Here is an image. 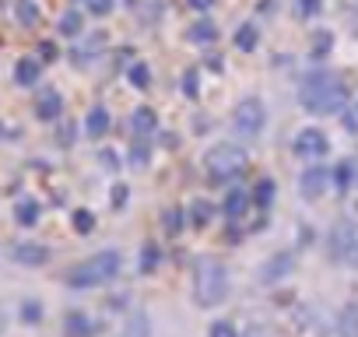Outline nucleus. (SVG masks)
Returning <instances> with one entry per match:
<instances>
[{
	"label": "nucleus",
	"instance_id": "f257e3e1",
	"mask_svg": "<svg viewBox=\"0 0 358 337\" xmlns=\"http://www.w3.org/2000/svg\"><path fill=\"white\" fill-rule=\"evenodd\" d=\"M299 102L309 109V113H320V116H334L348 106V88L337 74L330 71H309L299 85Z\"/></svg>",
	"mask_w": 358,
	"mask_h": 337
},
{
	"label": "nucleus",
	"instance_id": "f03ea898",
	"mask_svg": "<svg viewBox=\"0 0 358 337\" xmlns=\"http://www.w3.org/2000/svg\"><path fill=\"white\" fill-rule=\"evenodd\" d=\"M225 295H229V271H225V264L215 260V257H201L194 264V299H197V306L211 309Z\"/></svg>",
	"mask_w": 358,
	"mask_h": 337
},
{
	"label": "nucleus",
	"instance_id": "7ed1b4c3",
	"mask_svg": "<svg viewBox=\"0 0 358 337\" xmlns=\"http://www.w3.org/2000/svg\"><path fill=\"white\" fill-rule=\"evenodd\" d=\"M120 267H123V257H120L116 250H102V253L81 260L78 267H71V271H67V285H71V288H95V285L113 281V278L120 274Z\"/></svg>",
	"mask_w": 358,
	"mask_h": 337
},
{
	"label": "nucleus",
	"instance_id": "20e7f679",
	"mask_svg": "<svg viewBox=\"0 0 358 337\" xmlns=\"http://www.w3.org/2000/svg\"><path fill=\"white\" fill-rule=\"evenodd\" d=\"M246 151L239 144H215L208 155H204V168H208V176L215 183H229L236 176L246 173Z\"/></svg>",
	"mask_w": 358,
	"mask_h": 337
},
{
	"label": "nucleus",
	"instance_id": "39448f33",
	"mask_svg": "<svg viewBox=\"0 0 358 337\" xmlns=\"http://www.w3.org/2000/svg\"><path fill=\"white\" fill-rule=\"evenodd\" d=\"M264 123H267V109L260 99H243L232 113V127L239 137H257L264 130Z\"/></svg>",
	"mask_w": 358,
	"mask_h": 337
},
{
	"label": "nucleus",
	"instance_id": "423d86ee",
	"mask_svg": "<svg viewBox=\"0 0 358 337\" xmlns=\"http://www.w3.org/2000/svg\"><path fill=\"white\" fill-rule=\"evenodd\" d=\"M330 168H323V165H313V168H306V173L299 176V194L306 197V201H320L323 194H327V187H330Z\"/></svg>",
	"mask_w": 358,
	"mask_h": 337
},
{
	"label": "nucleus",
	"instance_id": "0eeeda50",
	"mask_svg": "<svg viewBox=\"0 0 358 337\" xmlns=\"http://www.w3.org/2000/svg\"><path fill=\"white\" fill-rule=\"evenodd\" d=\"M295 151H299L302 158H320V155H327V151H330V141H327V134H323V130L306 127V130H299V134H295Z\"/></svg>",
	"mask_w": 358,
	"mask_h": 337
},
{
	"label": "nucleus",
	"instance_id": "6e6552de",
	"mask_svg": "<svg viewBox=\"0 0 358 337\" xmlns=\"http://www.w3.org/2000/svg\"><path fill=\"white\" fill-rule=\"evenodd\" d=\"M11 260H18L25 267H43L50 260V250L39 246V243H15L11 246Z\"/></svg>",
	"mask_w": 358,
	"mask_h": 337
},
{
	"label": "nucleus",
	"instance_id": "1a4fd4ad",
	"mask_svg": "<svg viewBox=\"0 0 358 337\" xmlns=\"http://www.w3.org/2000/svg\"><path fill=\"white\" fill-rule=\"evenodd\" d=\"M355 243H358L355 229H351V225H337V229L330 232V257L348 260V253H351V246H355Z\"/></svg>",
	"mask_w": 358,
	"mask_h": 337
},
{
	"label": "nucleus",
	"instance_id": "9d476101",
	"mask_svg": "<svg viewBox=\"0 0 358 337\" xmlns=\"http://www.w3.org/2000/svg\"><path fill=\"white\" fill-rule=\"evenodd\" d=\"M60 113H64V99H60V92L43 88L39 99H36V116H39V120H57Z\"/></svg>",
	"mask_w": 358,
	"mask_h": 337
},
{
	"label": "nucleus",
	"instance_id": "9b49d317",
	"mask_svg": "<svg viewBox=\"0 0 358 337\" xmlns=\"http://www.w3.org/2000/svg\"><path fill=\"white\" fill-rule=\"evenodd\" d=\"M39 74H43V67H39L36 57H22V60L15 64V81H18L22 88H36V85H39Z\"/></svg>",
	"mask_w": 358,
	"mask_h": 337
},
{
	"label": "nucleus",
	"instance_id": "f8f14e48",
	"mask_svg": "<svg viewBox=\"0 0 358 337\" xmlns=\"http://www.w3.org/2000/svg\"><path fill=\"white\" fill-rule=\"evenodd\" d=\"M64 334L67 337H95V323H92V316L74 309V313L64 316Z\"/></svg>",
	"mask_w": 358,
	"mask_h": 337
},
{
	"label": "nucleus",
	"instance_id": "ddd939ff",
	"mask_svg": "<svg viewBox=\"0 0 358 337\" xmlns=\"http://www.w3.org/2000/svg\"><path fill=\"white\" fill-rule=\"evenodd\" d=\"M292 267H295V257H292V253H281V257H274V260L264 264V274H260V278H264V285H274V281H281Z\"/></svg>",
	"mask_w": 358,
	"mask_h": 337
},
{
	"label": "nucleus",
	"instance_id": "4468645a",
	"mask_svg": "<svg viewBox=\"0 0 358 337\" xmlns=\"http://www.w3.org/2000/svg\"><path fill=\"white\" fill-rule=\"evenodd\" d=\"M109 127H113V116H109L102 106H95V109L88 113V120H85L88 137H106V134H109Z\"/></svg>",
	"mask_w": 358,
	"mask_h": 337
},
{
	"label": "nucleus",
	"instance_id": "2eb2a0df",
	"mask_svg": "<svg viewBox=\"0 0 358 337\" xmlns=\"http://www.w3.org/2000/svg\"><path fill=\"white\" fill-rule=\"evenodd\" d=\"M123 337H151V320L144 309H134L127 316V327H123Z\"/></svg>",
	"mask_w": 358,
	"mask_h": 337
},
{
	"label": "nucleus",
	"instance_id": "dca6fc26",
	"mask_svg": "<svg viewBox=\"0 0 358 337\" xmlns=\"http://www.w3.org/2000/svg\"><path fill=\"white\" fill-rule=\"evenodd\" d=\"M155 123H158V116H155V109H148V106L134 109V116H130V127H134V134H137V137L151 134V130H155Z\"/></svg>",
	"mask_w": 358,
	"mask_h": 337
},
{
	"label": "nucleus",
	"instance_id": "f3484780",
	"mask_svg": "<svg viewBox=\"0 0 358 337\" xmlns=\"http://www.w3.org/2000/svg\"><path fill=\"white\" fill-rule=\"evenodd\" d=\"M337 323H341V334L344 337H358V299L341 309V320Z\"/></svg>",
	"mask_w": 358,
	"mask_h": 337
},
{
	"label": "nucleus",
	"instance_id": "a211bd4d",
	"mask_svg": "<svg viewBox=\"0 0 358 337\" xmlns=\"http://www.w3.org/2000/svg\"><path fill=\"white\" fill-rule=\"evenodd\" d=\"M246 208H250V194H246V190H232V194L225 197V215H229V218H243Z\"/></svg>",
	"mask_w": 358,
	"mask_h": 337
},
{
	"label": "nucleus",
	"instance_id": "6ab92c4d",
	"mask_svg": "<svg viewBox=\"0 0 358 337\" xmlns=\"http://www.w3.org/2000/svg\"><path fill=\"white\" fill-rule=\"evenodd\" d=\"M15 215H18V225L32 229V225L39 222V204H36V201H22V204L15 208Z\"/></svg>",
	"mask_w": 358,
	"mask_h": 337
},
{
	"label": "nucleus",
	"instance_id": "aec40b11",
	"mask_svg": "<svg viewBox=\"0 0 358 337\" xmlns=\"http://www.w3.org/2000/svg\"><path fill=\"white\" fill-rule=\"evenodd\" d=\"M81 29H85V22H81V11H67L64 18H60V36H81Z\"/></svg>",
	"mask_w": 358,
	"mask_h": 337
},
{
	"label": "nucleus",
	"instance_id": "412c9836",
	"mask_svg": "<svg viewBox=\"0 0 358 337\" xmlns=\"http://www.w3.org/2000/svg\"><path fill=\"white\" fill-rule=\"evenodd\" d=\"M257 43H260V32H257L253 25H243V29L236 32V46H239L243 53H250V50H257Z\"/></svg>",
	"mask_w": 358,
	"mask_h": 337
},
{
	"label": "nucleus",
	"instance_id": "4be33fe9",
	"mask_svg": "<svg viewBox=\"0 0 358 337\" xmlns=\"http://www.w3.org/2000/svg\"><path fill=\"white\" fill-rule=\"evenodd\" d=\"M190 39H194V43H215V39H218V29H215L211 22H197V25L190 29Z\"/></svg>",
	"mask_w": 358,
	"mask_h": 337
},
{
	"label": "nucleus",
	"instance_id": "5701e85b",
	"mask_svg": "<svg viewBox=\"0 0 358 337\" xmlns=\"http://www.w3.org/2000/svg\"><path fill=\"white\" fill-rule=\"evenodd\" d=\"M15 15H18V22H22V25H36V22H39V8L32 4V0H18Z\"/></svg>",
	"mask_w": 358,
	"mask_h": 337
},
{
	"label": "nucleus",
	"instance_id": "b1692460",
	"mask_svg": "<svg viewBox=\"0 0 358 337\" xmlns=\"http://www.w3.org/2000/svg\"><path fill=\"white\" fill-rule=\"evenodd\" d=\"M253 201L260 208H271V201H274V180H260L257 190H253Z\"/></svg>",
	"mask_w": 358,
	"mask_h": 337
},
{
	"label": "nucleus",
	"instance_id": "393cba45",
	"mask_svg": "<svg viewBox=\"0 0 358 337\" xmlns=\"http://www.w3.org/2000/svg\"><path fill=\"white\" fill-rule=\"evenodd\" d=\"M22 320H25V323H32V327H36V323H43V302L25 299V302H22Z\"/></svg>",
	"mask_w": 358,
	"mask_h": 337
},
{
	"label": "nucleus",
	"instance_id": "a878e982",
	"mask_svg": "<svg viewBox=\"0 0 358 337\" xmlns=\"http://www.w3.org/2000/svg\"><path fill=\"white\" fill-rule=\"evenodd\" d=\"M130 81H134V88H151V67L148 64H134L130 67Z\"/></svg>",
	"mask_w": 358,
	"mask_h": 337
},
{
	"label": "nucleus",
	"instance_id": "bb28decb",
	"mask_svg": "<svg viewBox=\"0 0 358 337\" xmlns=\"http://www.w3.org/2000/svg\"><path fill=\"white\" fill-rule=\"evenodd\" d=\"M74 229H78L81 236H88V232L95 229V215H92V211H85V208H81V211H74Z\"/></svg>",
	"mask_w": 358,
	"mask_h": 337
},
{
	"label": "nucleus",
	"instance_id": "cd10ccee",
	"mask_svg": "<svg viewBox=\"0 0 358 337\" xmlns=\"http://www.w3.org/2000/svg\"><path fill=\"white\" fill-rule=\"evenodd\" d=\"M130 162H134L137 168H144V165L151 162V151H148V144H141V141H137V144L130 148Z\"/></svg>",
	"mask_w": 358,
	"mask_h": 337
},
{
	"label": "nucleus",
	"instance_id": "c85d7f7f",
	"mask_svg": "<svg viewBox=\"0 0 358 337\" xmlns=\"http://www.w3.org/2000/svg\"><path fill=\"white\" fill-rule=\"evenodd\" d=\"M208 337H239V334H236V327H232L229 320H218V323H211Z\"/></svg>",
	"mask_w": 358,
	"mask_h": 337
},
{
	"label": "nucleus",
	"instance_id": "c756f323",
	"mask_svg": "<svg viewBox=\"0 0 358 337\" xmlns=\"http://www.w3.org/2000/svg\"><path fill=\"white\" fill-rule=\"evenodd\" d=\"M85 8L95 15V18H106L113 11V0H85Z\"/></svg>",
	"mask_w": 358,
	"mask_h": 337
},
{
	"label": "nucleus",
	"instance_id": "7c9ffc66",
	"mask_svg": "<svg viewBox=\"0 0 358 337\" xmlns=\"http://www.w3.org/2000/svg\"><path fill=\"white\" fill-rule=\"evenodd\" d=\"M208 218H211V208H208V204H197V208L190 211V222H194L197 229H201V225H208Z\"/></svg>",
	"mask_w": 358,
	"mask_h": 337
},
{
	"label": "nucleus",
	"instance_id": "2f4dec72",
	"mask_svg": "<svg viewBox=\"0 0 358 337\" xmlns=\"http://www.w3.org/2000/svg\"><path fill=\"white\" fill-rule=\"evenodd\" d=\"M158 264V246H144V257H141V271H155Z\"/></svg>",
	"mask_w": 358,
	"mask_h": 337
},
{
	"label": "nucleus",
	"instance_id": "473e14b6",
	"mask_svg": "<svg viewBox=\"0 0 358 337\" xmlns=\"http://www.w3.org/2000/svg\"><path fill=\"white\" fill-rule=\"evenodd\" d=\"M299 15H306V18L320 15V0H299Z\"/></svg>",
	"mask_w": 358,
	"mask_h": 337
},
{
	"label": "nucleus",
	"instance_id": "72a5a7b5",
	"mask_svg": "<svg viewBox=\"0 0 358 337\" xmlns=\"http://www.w3.org/2000/svg\"><path fill=\"white\" fill-rule=\"evenodd\" d=\"M179 222H183V218H179V211H176V208H169V211H165V225H169V232H179V229H183Z\"/></svg>",
	"mask_w": 358,
	"mask_h": 337
},
{
	"label": "nucleus",
	"instance_id": "f704fd0d",
	"mask_svg": "<svg viewBox=\"0 0 358 337\" xmlns=\"http://www.w3.org/2000/svg\"><path fill=\"white\" fill-rule=\"evenodd\" d=\"M344 127H348L351 134H358V106H355V109H344Z\"/></svg>",
	"mask_w": 358,
	"mask_h": 337
},
{
	"label": "nucleus",
	"instance_id": "c9c22d12",
	"mask_svg": "<svg viewBox=\"0 0 358 337\" xmlns=\"http://www.w3.org/2000/svg\"><path fill=\"white\" fill-rule=\"evenodd\" d=\"M183 92H187V95H197V74H194V71L183 78Z\"/></svg>",
	"mask_w": 358,
	"mask_h": 337
},
{
	"label": "nucleus",
	"instance_id": "e433bc0d",
	"mask_svg": "<svg viewBox=\"0 0 358 337\" xmlns=\"http://www.w3.org/2000/svg\"><path fill=\"white\" fill-rule=\"evenodd\" d=\"M102 165H109V173H116V168H120V158H116L113 151H102Z\"/></svg>",
	"mask_w": 358,
	"mask_h": 337
},
{
	"label": "nucleus",
	"instance_id": "4c0bfd02",
	"mask_svg": "<svg viewBox=\"0 0 358 337\" xmlns=\"http://www.w3.org/2000/svg\"><path fill=\"white\" fill-rule=\"evenodd\" d=\"M187 4H190L194 11H211V8H215V0H187Z\"/></svg>",
	"mask_w": 358,
	"mask_h": 337
},
{
	"label": "nucleus",
	"instance_id": "58836bf2",
	"mask_svg": "<svg viewBox=\"0 0 358 337\" xmlns=\"http://www.w3.org/2000/svg\"><path fill=\"white\" fill-rule=\"evenodd\" d=\"M39 53H43V60H57V46H53V43H43Z\"/></svg>",
	"mask_w": 358,
	"mask_h": 337
},
{
	"label": "nucleus",
	"instance_id": "ea45409f",
	"mask_svg": "<svg viewBox=\"0 0 358 337\" xmlns=\"http://www.w3.org/2000/svg\"><path fill=\"white\" fill-rule=\"evenodd\" d=\"M113 204H116V208L127 204V187H116V190H113Z\"/></svg>",
	"mask_w": 358,
	"mask_h": 337
},
{
	"label": "nucleus",
	"instance_id": "a19ab883",
	"mask_svg": "<svg viewBox=\"0 0 358 337\" xmlns=\"http://www.w3.org/2000/svg\"><path fill=\"white\" fill-rule=\"evenodd\" d=\"M348 180H351V165H341V168H337V183L344 187Z\"/></svg>",
	"mask_w": 358,
	"mask_h": 337
},
{
	"label": "nucleus",
	"instance_id": "79ce46f5",
	"mask_svg": "<svg viewBox=\"0 0 358 337\" xmlns=\"http://www.w3.org/2000/svg\"><path fill=\"white\" fill-rule=\"evenodd\" d=\"M327 46H330V36H316V53H327Z\"/></svg>",
	"mask_w": 358,
	"mask_h": 337
},
{
	"label": "nucleus",
	"instance_id": "37998d69",
	"mask_svg": "<svg viewBox=\"0 0 358 337\" xmlns=\"http://www.w3.org/2000/svg\"><path fill=\"white\" fill-rule=\"evenodd\" d=\"M344 264H351V267H358V243L351 246V253H348V260H344Z\"/></svg>",
	"mask_w": 358,
	"mask_h": 337
},
{
	"label": "nucleus",
	"instance_id": "c03bdc74",
	"mask_svg": "<svg viewBox=\"0 0 358 337\" xmlns=\"http://www.w3.org/2000/svg\"><path fill=\"white\" fill-rule=\"evenodd\" d=\"M351 29L358 32V0H355V8H351Z\"/></svg>",
	"mask_w": 358,
	"mask_h": 337
},
{
	"label": "nucleus",
	"instance_id": "a18cd8bd",
	"mask_svg": "<svg viewBox=\"0 0 358 337\" xmlns=\"http://www.w3.org/2000/svg\"><path fill=\"white\" fill-rule=\"evenodd\" d=\"M239 337H264V330H260V327H250V330H246V334H239Z\"/></svg>",
	"mask_w": 358,
	"mask_h": 337
},
{
	"label": "nucleus",
	"instance_id": "49530a36",
	"mask_svg": "<svg viewBox=\"0 0 358 337\" xmlns=\"http://www.w3.org/2000/svg\"><path fill=\"white\" fill-rule=\"evenodd\" d=\"M4 327H8V316H4V309H0V334H4Z\"/></svg>",
	"mask_w": 358,
	"mask_h": 337
}]
</instances>
